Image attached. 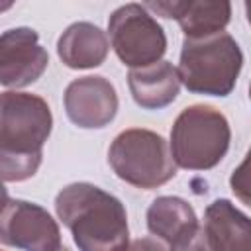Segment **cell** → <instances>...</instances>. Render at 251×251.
<instances>
[{
  "label": "cell",
  "instance_id": "obj_1",
  "mask_svg": "<svg viewBox=\"0 0 251 251\" xmlns=\"http://www.w3.org/2000/svg\"><path fill=\"white\" fill-rule=\"evenodd\" d=\"M55 210L80 251H127V214L110 192L90 182H75L57 194Z\"/></svg>",
  "mask_w": 251,
  "mask_h": 251
},
{
  "label": "cell",
  "instance_id": "obj_2",
  "mask_svg": "<svg viewBox=\"0 0 251 251\" xmlns=\"http://www.w3.org/2000/svg\"><path fill=\"white\" fill-rule=\"evenodd\" d=\"M51 126V110L43 98L27 92L2 94L0 169L6 182L25 180L35 175Z\"/></svg>",
  "mask_w": 251,
  "mask_h": 251
},
{
  "label": "cell",
  "instance_id": "obj_3",
  "mask_svg": "<svg viewBox=\"0 0 251 251\" xmlns=\"http://www.w3.org/2000/svg\"><path fill=\"white\" fill-rule=\"evenodd\" d=\"M241 65L239 45L222 31L200 39H184L176 71L180 82L190 92L227 96L235 86Z\"/></svg>",
  "mask_w": 251,
  "mask_h": 251
},
{
  "label": "cell",
  "instance_id": "obj_4",
  "mask_svg": "<svg viewBox=\"0 0 251 251\" xmlns=\"http://www.w3.org/2000/svg\"><path fill=\"white\" fill-rule=\"evenodd\" d=\"M229 124L212 106L184 108L171 129V153L178 167L206 171L216 167L229 147Z\"/></svg>",
  "mask_w": 251,
  "mask_h": 251
},
{
  "label": "cell",
  "instance_id": "obj_5",
  "mask_svg": "<svg viewBox=\"0 0 251 251\" xmlns=\"http://www.w3.org/2000/svg\"><path fill=\"white\" fill-rule=\"evenodd\" d=\"M114 173L131 186L157 188L176 175L169 143L151 129L131 127L122 131L108 149Z\"/></svg>",
  "mask_w": 251,
  "mask_h": 251
},
{
  "label": "cell",
  "instance_id": "obj_6",
  "mask_svg": "<svg viewBox=\"0 0 251 251\" xmlns=\"http://www.w3.org/2000/svg\"><path fill=\"white\" fill-rule=\"evenodd\" d=\"M110 43L120 61L131 69L149 67L161 61L167 37L145 6L126 4L108 20Z\"/></svg>",
  "mask_w": 251,
  "mask_h": 251
},
{
  "label": "cell",
  "instance_id": "obj_7",
  "mask_svg": "<svg viewBox=\"0 0 251 251\" xmlns=\"http://www.w3.org/2000/svg\"><path fill=\"white\" fill-rule=\"evenodd\" d=\"M0 239L24 251H57L61 233L47 210L25 200H4L0 218Z\"/></svg>",
  "mask_w": 251,
  "mask_h": 251
},
{
  "label": "cell",
  "instance_id": "obj_8",
  "mask_svg": "<svg viewBox=\"0 0 251 251\" xmlns=\"http://www.w3.org/2000/svg\"><path fill=\"white\" fill-rule=\"evenodd\" d=\"M49 55L37 43V33L29 27H16L0 39V82L22 88L37 80L47 69Z\"/></svg>",
  "mask_w": 251,
  "mask_h": 251
},
{
  "label": "cell",
  "instance_id": "obj_9",
  "mask_svg": "<svg viewBox=\"0 0 251 251\" xmlns=\"http://www.w3.org/2000/svg\"><path fill=\"white\" fill-rule=\"evenodd\" d=\"M67 116L84 129L108 126L118 112V94L104 76H82L73 80L63 96Z\"/></svg>",
  "mask_w": 251,
  "mask_h": 251
},
{
  "label": "cell",
  "instance_id": "obj_10",
  "mask_svg": "<svg viewBox=\"0 0 251 251\" xmlns=\"http://www.w3.org/2000/svg\"><path fill=\"white\" fill-rule=\"evenodd\" d=\"M145 8L163 18H175L186 39L222 33L231 16L229 2H149Z\"/></svg>",
  "mask_w": 251,
  "mask_h": 251
},
{
  "label": "cell",
  "instance_id": "obj_11",
  "mask_svg": "<svg viewBox=\"0 0 251 251\" xmlns=\"http://www.w3.org/2000/svg\"><path fill=\"white\" fill-rule=\"evenodd\" d=\"M202 233L210 251H251V218L229 200H214L206 208Z\"/></svg>",
  "mask_w": 251,
  "mask_h": 251
},
{
  "label": "cell",
  "instance_id": "obj_12",
  "mask_svg": "<svg viewBox=\"0 0 251 251\" xmlns=\"http://www.w3.org/2000/svg\"><path fill=\"white\" fill-rule=\"evenodd\" d=\"M147 227L173 247L186 243L198 231V218L192 206L178 196H159L147 210Z\"/></svg>",
  "mask_w": 251,
  "mask_h": 251
},
{
  "label": "cell",
  "instance_id": "obj_13",
  "mask_svg": "<svg viewBox=\"0 0 251 251\" xmlns=\"http://www.w3.org/2000/svg\"><path fill=\"white\" fill-rule=\"evenodd\" d=\"M127 84L133 100L145 110H159L169 106L180 88L178 71L169 61H159L149 67L131 69Z\"/></svg>",
  "mask_w": 251,
  "mask_h": 251
},
{
  "label": "cell",
  "instance_id": "obj_14",
  "mask_svg": "<svg viewBox=\"0 0 251 251\" xmlns=\"http://www.w3.org/2000/svg\"><path fill=\"white\" fill-rule=\"evenodd\" d=\"M108 39L98 25L76 22L59 37L57 53L71 69H90L102 65L108 55Z\"/></svg>",
  "mask_w": 251,
  "mask_h": 251
},
{
  "label": "cell",
  "instance_id": "obj_15",
  "mask_svg": "<svg viewBox=\"0 0 251 251\" xmlns=\"http://www.w3.org/2000/svg\"><path fill=\"white\" fill-rule=\"evenodd\" d=\"M229 186L233 194L247 206H251V147L241 161V165L231 173L229 176Z\"/></svg>",
  "mask_w": 251,
  "mask_h": 251
},
{
  "label": "cell",
  "instance_id": "obj_16",
  "mask_svg": "<svg viewBox=\"0 0 251 251\" xmlns=\"http://www.w3.org/2000/svg\"><path fill=\"white\" fill-rule=\"evenodd\" d=\"M127 251H165V249H163L161 243H157L151 237H139V239L129 243Z\"/></svg>",
  "mask_w": 251,
  "mask_h": 251
},
{
  "label": "cell",
  "instance_id": "obj_17",
  "mask_svg": "<svg viewBox=\"0 0 251 251\" xmlns=\"http://www.w3.org/2000/svg\"><path fill=\"white\" fill-rule=\"evenodd\" d=\"M245 12H247V20L251 24V2H245Z\"/></svg>",
  "mask_w": 251,
  "mask_h": 251
},
{
  "label": "cell",
  "instance_id": "obj_18",
  "mask_svg": "<svg viewBox=\"0 0 251 251\" xmlns=\"http://www.w3.org/2000/svg\"><path fill=\"white\" fill-rule=\"evenodd\" d=\"M57 251H69V249H67V247H63V245H61V247H59V249H57Z\"/></svg>",
  "mask_w": 251,
  "mask_h": 251
},
{
  "label": "cell",
  "instance_id": "obj_19",
  "mask_svg": "<svg viewBox=\"0 0 251 251\" xmlns=\"http://www.w3.org/2000/svg\"><path fill=\"white\" fill-rule=\"evenodd\" d=\"M249 98H251V86H249Z\"/></svg>",
  "mask_w": 251,
  "mask_h": 251
}]
</instances>
